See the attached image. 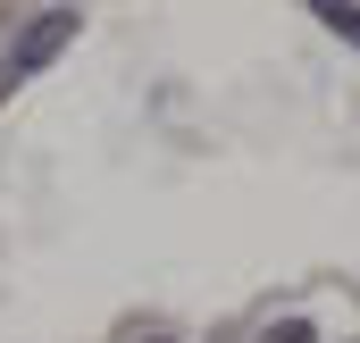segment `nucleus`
Instances as JSON below:
<instances>
[{
    "instance_id": "2",
    "label": "nucleus",
    "mask_w": 360,
    "mask_h": 343,
    "mask_svg": "<svg viewBox=\"0 0 360 343\" xmlns=\"http://www.w3.org/2000/svg\"><path fill=\"white\" fill-rule=\"evenodd\" d=\"M310 8H319V25H335V34L360 51V8H352V0H310Z\"/></svg>"
},
{
    "instance_id": "1",
    "label": "nucleus",
    "mask_w": 360,
    "mask_h": 343,
    "mask_svg": "<svg viewBox=\"0 0 360 343\" xmlns=\"http://www.w3.org/2000/svg\"><path fill=\"white\" fill-rule=\"evenodd\" d=\"M76 25H84V8H42V17H34L17 42H8V59H0V101L25 84V76H42V67H51V59L76 42Z\"/></svg>"
},
{
    "instance_id": "3",
    "label": "nucleus",
    "mask_w": 360,
    "mask_h": 343,
    "mask_svg": "<svg viewBox=\"0 0 360 343\" xmlns=\"http://www.w3.org/2000/svg\"><path fill=\"white\" fill-rule=\"evenodd\" d=\"M269 343H319V335H310V327H302V318H285V327H276Z\"/></svg>"
}]
</instances>
